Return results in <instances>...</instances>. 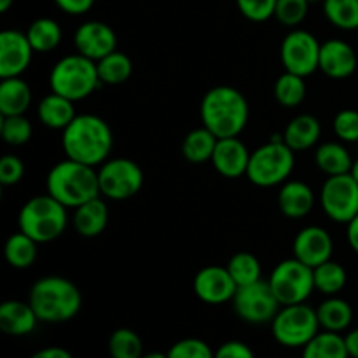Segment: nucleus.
Here are the masks:
<instances>
[{
  "label": "nucleus",
  "mask_w": 358,
  "mask_h": 358,
  "mask_svg": "<svg viewBox=\"0 0 358 358\" xmlns=\"http://www.w3.org/2000/svg\"><path fill=\"white\" fill-rule=\"evenodd\" d=\"M62 143L69 159L96 166L110 154L114 136L110 126L103 119L84 114L76 115V119L63 129Z\"/></svg>",
  "instance_id": "obj_1"
},
{
  "label": "nucleus",
  "mask_w": 358,
  "mask_h": 358,
  "mask_svg": "<svg viewBox=\"0 0 358 358\" xmlns=\"http://www.w3.org/2000/svg\"><path fill=\"white\" fill-rule=\"evenodd\" d=\"M201 121L217 138L238 136L248 121V103L231 86H217L203 96Z\"/></svg>",
  "instance_id": "obj_2"
},
{
  "label": "nucleus",
  "mask_w": 358,
  "mask_h": 358,
  "mask_svg": "<svg viewBox=\"0 0 358 358\" xmlns=\"http://www.w3.org/2000/svg\"><path fill=\"white\" fill-rule=\"evenodd\" d=\"M41 322L59 324L76 317L83 304L79 289L63 276H45L30 290V301Z\"/></svg>",
  "instance_id": "obj_3"
},
{
  "label": "nucleus",
  "mask_w": 358,
  "mask_h": 358,
  "mask_svg": "<svg viewBox=\"0 0 358 358\" xmlns=\"http://www.w3.org/2000/svg\"><path fill=\"white\" fill-rule=\"evenodd\" d=\"M48 194L58 199L62 205L77 206L98 198L100 180L94 166L66 159L56 164L48 175Z\"/></svg>",
  "instance_id": "obj_4"
},
{
  "label": "nucleus",
  "mask_w": 358,
  "mask_h": 358,
  "mask_svg": "<svg viewBox=\"0 0 358 358\" xmlns=\"http://www.w3.org/2000/svg\"><path fill=\"white\" fill-rule=\"evenodd\" d=\"M20 231L37 243H49L66 227V206L51 194L35 196L20 212Z\"/></svg>",
  "instance_id": "obj_5"
},
{
  "label": "nucleus",
  "mask_w": 358,
  "mask_h": 358,
  "mask_svg": "<svg viewBox=\"0 0 358 358\" xmlns=\"http://www.w3.org/2000/svg\"><path fill=\"white\" fill-rule=\"evenodd\" d=\"M98 77L96 63L83 55H70L59 59L51 70L49 84L52 93L62 94L69 100L77 101L90 96L96 90Z\"/></svg>",
  "instance_id": "obj_6"
},
{
  "label": "nucleus",
  "mask_w": 358,
  "mask_h": 358,
  "mask_svg": "<svg viewBox=\"0 0 358 358\" xmlns=\"http://www.w3.org/2000/svg\"><path fill=\"white\" fill-rule=\"evenodd\" d=\"M294 170V150L283 140L273 138L250 154L247 177L259 187H273L290 177Z\"/></svg>",
  "instance_id": "obj_7"
},
{
  "label": "nucleus",
  "mask_w": 358,
  "mask_h": 358,
  "mask_svg": "<svg viewBox=\"0 0 358 358\" xmlns=\"http://www.w3.org/2000/svg\"><path fill=\"white\" fill-rule=\"evenodd\" d=\"M318 327L317 311L304 303L283 306L271 325L275 339L287 348H304L318 334Z\"/></svg>",
  "instance_id": "obj_8"
},
{
  "label": "nucleus",
  "mask_w": 358,
  "mask_h": 358,
  "mask_svg": "<svg viewBox=\"0 0 358 358\" xmlns=\"http://www.w3.org/2000/svg\"><path fill=\"white\" fill-rule=\"evenodd\" d=\"M269 285L282 306L301 304L315 289L313 268L294 259L280 262L269 276Z\"/></svg>",
  "instance_id": "obj_9"
},
{
  "label": "nucleus",
  "mask_w": 358,
  "mask_h": 358,
  "mask_svg": "<svg viewBox=\"0 0 358 358\" xmlns=\"http://www.w3.org/2000/svg\"><path fill=\"white\" fill-rule=\"evenodd\" d=\"M100 192L108 199L122 201L133 198L143 185V171L131 159H110L98 171Z\"/></svg>",
  "instance_id": "obj_10"
},
{
  "label": "nucleus",
  "mask_w": 358,
  "mask_h": 358,
  "mask_svg": "<svg viewBox=\"0 0 358 358\" xmlns=\"http://www.w3.org/2000/svg\"><path fill=\"white\" fill-rule=\"evenodd\" d=\"M234 311L238 317L243 318L248 324H264L273 322L276 313L280 311V301L276 299L275 292L271 290L269 282L250 283V285L238 287L233 297Z\"/></svg>",
  "instance_id": "obj_11"
},
{
  "label": "nucleus",
  "mask_w": 358,
  "mask_h": 358,
  "mask_svg": "<svg viewBox=\"0 0 358 358\" xmlns=\"http://www.w3.org/2000/svg\"><path fill=\"white\" fill-rule=\"evenodd\" d=\"M320 199L329 219L348 224L358 215V182L352 173L329 177L322 187Z\"/></svg>",
  "instance_id": "obj_12"
},
{
  "label": "nucleus",
  "mask_w": 358,
  "mask_h": 358,
  "mask_svg": "<svg viewBox=\"0 0 358 358\" xmlns=\"http://www.w3.org/2000/svg\"><path fill=\"white\" fill-rule=\"evenodd\" d=\"M320 48L317 37L306 30H294L283 38L280 56L285 72L296 76H311L320 63Z\"/></svg>",
  "instance_id": "obj_13"
},
{
  "label": "nucleus",
  "mask_w": 358,
  "mask_h": 358,
  "mask_svg": "<svg viewBox=\"0 0 358 358\" xmlns=\"http://www.w3.org/2000/svg\"><path fill=\"white\" fill-rule=\"evenodd\" d=\"M31 48L27 34L16 30H3L0 34V77H20L30 66Z\"/></svg>",
  "instance_id": "obj_14"
},
{
  "label": "nucleus",
  "mask_w": 358,
  "mask_h": 358,
  "mask_svg": "<svg viewBox=\"0 0 358 358\" xmlns=\"http://www.w3.org/2000/svg\"><path fill=\"white\" fill-rule=\"evenodd\" d=\"M238 285L233 276L222 266H208L203 268L194 278V292L203 303L222 304L233 301Z\"/></svg>",
  "instance_id": "obj_15"
},
{
  "label": "nucleus",
  "mask_w": 358,
  "mask_h": 358,
  "mask_svg": "<svg viewBox=\"0 0 358 358\" xmlns=\"http://www.w3.org/2000/svg\"><path fill=\"white\" fill-rule=\"evenodd\" d=\"M73 42H76L77 52L93 62H100L101 58L114 52L117 45L115 31L101 21H87L80 24L77 28Z\"/></svg>",
  "instance_id": "obj_16"
},
{
  "label": "nucleus",
  "mask_w": 358,
  "mask_h": 358,
  "mask_svg": "<svg viewBox=\"0 0 358 358\" xmlns=\"http://www.w3.org/2000/svg\"><path fill=\"white\" fill-rule=\"evenodd\" d=\"M332 238L318 226L304 227L294 240V257L310 268L324 264L332 257Z\"/></svg>",
  "instance_id": "obj_17"
},
{
  "label": "nucleus",
  "mask_w": 358,
  "mask_h": 358,
  "mask_svg": "<svg viewBox=\"0 0 358 358\" xmlns=\"http://www.w3.org/2000/svg\"><path fill=\"white\" fill-rule=\"evenodd\" d=\"M212 163L220 175L227 178H238L247 175L250 152L238 136L231 138H219L215 150H213Z\"/></svg>",
  "instance_id": "obj_18"
},
{
  "label": "nucleus",
  "mask_w": 358,
  "mask_h": 358,
  "mask_svg": "<svg viewBox=\"0 0 358 358\" xmlns=\"http://www.w3.org/2000/svg\"><path fill=\"white\" fill-rule=\"evenodd\" d=\"M357 52L345 41L332 38L322 44L318 69L332 79H346L357 70Z\"/></svg>",
  "instance_id": "obj_19"
},
{
  "label": "nucleus",
  "mask_w": 358,
  "mask_h": 358,
  "mask_svg": "<svg viewBox=\"0 0 358 358\" xmlns=\"http://www.w3.org/2000/svg\"><path fill=\"white\" fill-rule=\"evenodd\" d=\"M38 318L30 303L6 301L0 304V329L9 336H27L37 325Z\"/></svg>",
  "instance_id": "obj_20"
},
{
  "label": "nucleus",
  "mask_w": 358,
  "mask_h": 358,
  "mask_svg": "<svg viewBox=\"0 0 358 358\" xmlns=\"http://www.w3.org/2000/svg\"><path fill=\"white\" fill-rule=\"evenodd\" d=\"M313 205L315 194L310 185L299 180H290L283 184L278 194V206L283 215L290 219H301L313 210Z\"/></svg>",
  "instance_id": "obj_21"
},
{
  "label": "nucleus",
  "mask_w": 358,
  "mask_h": 358,
  "mask_svg": "<svg viewBox=\"0 0 358 358\" xmlns=\"http://www.w3.org/2000/svg\"><path fill=\"white\" fill-rule=\"evenodd\" d=\"M108 222V208L100 198H94L77 206L73 213V227L84 238H94L101 234Z\"/></svg>",
  "instance_id": "obj_22"
},
{
  "label": "nucleus",
  "mask_w": 358,
  "mask_h": 358,
  "mask_svg": "<svg viewBox=\"0 0 358 358\" xmlns=\"http://www.w3.org/2000/svg\"><path fill=\"white\" fill-rule=\"evenodd\" d=\"M320 122L315 115L301 114L294 117L287 124L283 133V142L296 152V150H306L313 147L320 138Z\"/></svg>",
  "instance_id": "obj_23"
},
{
  "label": "nucleus",
  "mask_w": 358,
  "mask_h": 358,
  "mask_svg": "<svg viewBox=\"0 0 358 358\" xmlns=\"http://www.w3.org/2000/svg\"><path fill=\"white\" fill-rule=\"evenodd\" d=\"M31 101V90L20 77L2 79L0 84V114L23 115Z\"/></svg>",
  "instance_id": "obj_24"
},
{
  "label": "nucleus",
  "mask_w": 358,
  "mask_h": 358,
  "mask_svg": "<svg viewBox=\"0 0 358 358\" xmlns=\"http://www.w3.org/2000/svg\"><path fill=\"white\" fill-rule=\"evenodd\" d=\"M37 114L42 124L52 129H65L76 119L73 101L56 93H51L45 98H42V101L38 103Z\"/></svg>",
  "instance_id": "obj_25"
},
{
  "label": "nucleus",
  "mask_w": 358,
  "mask_h": 358,
  "mask_svg": "<svg viewBox=\"0 0 358 358\" xmlns=\"http://www.w3.org/2000/svg\"><path fill=\"white\" fill-rule=\"evenodd\" d=\"M315 163L329 177L350 173L353 166V159L346 147L336 142H327L318 147L317 154H315Z\"/></svg>",
  "instance_id": "obj_26"
},
{
  "label": "nucleus",
  "mask_w": 358,
  "mask_h": 358,
  "mask_svg": "<svg viewBox=\"0 0 358 358\" xmlns=\"http://www.w3.org/2000/svg\"><path fill=\"white\" fill-rule=\"evenodd\" d=\"M320 327L331 332H341L350 327L353 320V310L350 303L339 297H331L322 303L317 310Z\"/></svg>",
  "instance_id": "obj_27"
},
{
  "label": "nucleus",
  "mask_w": 358,
  "mask_h": 358,
  "mask_svg": "<svg viewBox=\"0 0 358 358\" xmlns=\"http://www.w3.org/2000/svg\"><path fill=\"white\" fill-rule=\"evenodd\" d=\"M217 138L210 129L205 126L198 129H192L182 142V154L191 163H205V161H212L213 150H215Z\"/></svg>",
  "instance_id": "obj_28"
},
{
  "label": "nucleus",
  "mask_w": 358,
  "mask_h": 358,
  "mask_svg": "<svg viewBox=\"0 0 358 358\" xmlns=\"http://www.w3.org/2000/svg\"><path fill=\"white\" fill-rule=\"evenodd\" d=\"M301 358H350L345 338L338 332H318L303 350Z\"/></svg>",
  "instance_id": "obj_29"
},
{
  "label": "nucleus",
  "mask_w": 358,
  "mask_h": 358,
  "mask_svg": "<svg viewBox=\"0 0 358 358\" xmlns=\"http://www.w3.org/2000/svg\"><path fill=\"white\" fill-rule=\"evenodd\" d=\"M3 252H6L7 262L13 268H30L37 257V241L20 231V233H14L7 238Z\"/></svg>",
  "instance_id": "obj_30"
},
{
  "label": "nucleus",
  "mask_w": 358,
  "mask_h": 358,
  "mask_svg": "<svg viewBox=\"0 0 358 358\" xmlns=\"http://www.w3.org/2000/svg\"><path fill=\"white\" fill-rule=\"evenodd\" d=\"M98 77L100 83L110 84V86H117V84L126 83L133 72L131 59L124 55V52H110L105 58H101L96 63Z\"/></svg>",
  "instance_id": "obj_31"
},
{
  "label": "nucleus",
  "mask_w": 358,
  "mask_h": 358,
  "mask_svg": "<svg viewBox=\"0 0 358 358\" xmlns=\"http://www.w3.org/2000/svg\"><path fill=\"white\" fill-rule=\"evenodd\" d=\"M27 37L34 51L48 52L52 51L62 42V28H59V24L55 20L41 17V20H35L30 24Z\"/></svg>",
  "instance_id": "obj_32"
},
{
  "label": "nucleus",
  "mask_w": 358,
  "mask_h": 358,
  "mask_svg": "<svg viewBox=\"0 0 358 358\" xmlns=\"http://www.w3.org/2000/svg\"><path fill=\"white\" fill-rule=\"evenodd\" d=\"M313 278L315 289L320 290L322 294H327V296H336L345 289L348 276H346V269L339 262L331 259V261L313 268Z\"/></svg>",
  "instance_id": "obj_33"
},
{
  "label": "nucleus",
  "mask_w": 358,
  "mask_h": 358,
  "mask_svg": "<svg viewBox=\"0 0 358 358\" xmlns=\"http://www.w3.org/2000/svg\"><path fill=\"white\" fill-rule=\"evenodd\" d=\"M324 13L334 27L358 30V0H324Z\"/></svg>",
  "instance_id": "obj_34"
},
{
  "label": "nucleus",
  "mask_w": 358,
  "mask_h": 358,
  "mask_svg": "<svg viewBox=\"0 0 358 358\" xmlns=\"http://www.w3.org/2000/svg\"><path fill=\"white\" fill-rule=\"evenodd\" d=\"M108 353L112 358H142L143 343L131 329H117L108 339Z\"/></svg>",
  "instance_id": "obj_35"
},
{
  "label": "nucleus",
  "mask_w": 358,
  "mask_h": 358,
  "mask_svg": "<svg viewBox=\"0 0 358 358\" xmlns=\"http://www.w3.org/2000/svg\"><path fill=\"white\" fill-rule=\"evenodd\" d=\"M226 268L238 287L250 285V283L261 280V262L248 252H240V254L233 255Z\"/></svg>",
  "instance_id": "obj_36"
},
{
  "label": "nucleus",
  "mask_w": 358,
  "mask_h": 358,
  "mask_svg": "<svg viewBox=\"0 0 358 358\" xmlns=\"http://www.w3.org/2000/svg\"><path fill=\"white\" fill-rule=\"evenodd\" d=\"M275 98L283 107H297L306 98V83L304 77L285 72L276 79Z\"/></svg>",
  "instance_id": "obj_37"
},
{
  "label": "nucleus",
  "mask_w": 358,
  "mask_h": 358,
  "mask_svg": "<svg viewBox=\"0 0 358 358\" xmlns=\"http://www.w3.org/2000/svg\"><path fill=\"white\" fill-rule=\"evenodd\" d=\"M0 133L9 145H23L31 138V124L23 115H2Z\"/></svg>",
  "instance_id": "obj_38"
},
{
  "label": "nucleus",
  "mask_w": 358,
  "mask_h": 358,
  "mask_svg": "<svg viewBox=\"0 0 358 358\" xmlns=\"http://www.w3.org/2000/svg\"><path fill=\"white\" fill-rule=\"evenodd\" d=\"M308 0H276L275 17L285 27H296L308 14Z\"/></svg>",
  "instance_id": "obj_39"
},
{
  "label": "nucleus",
  "mask_w": 358,
  "mask_h": 358,
  "mask_svg": "<svg viewBox=\"0 0 358 358\" xmlns=\"http://www.w3.org/2000/svg\"><path fill=\"white\" fill-rule=\"evenodd\" d=\"M215 352H212L208 345L201 339L187 338L175 343L168 352V358H213Z\"/></svg>",
  "instance_id": "obj_40"
},
{
  "label": "nucleus",
  "mask_w": 358,
  "mask_h": 358,
  "mask_svg": "<svg viewBox=\"0 0 358 358\" xmlns=\"http://www.w3.org/2000/svg\"><path fill=\"white\" fill-rule=\"evenodd\" d=\"M334 131L343 142H358V110L345 108L334 117Z\"/></svg>",
  "instance_id": "obj_41"
},
{
  "label": "nucleus",
  "mask_w": 358,
  "mask_h": 358,
  "mask_svg": "<svg viewBox=\"0 0 358 358\" xmlns=\"http://www.w3.org/2000/svg\"><path fill=\"white\" fill-rule=\"evenodd\" d=\"M236 3L241 14L250 21L261 23L275 16L276 0H236Z\"/></svg>",
  "instance_id": "obj_42"
},
{
  "label": "nucleus",
  "mask_w": 358,
  "mask_h": 358,
  "mask_svg": "<svg viewBox=\"0 0 358 358\" xmlns=\"http://www.w3.org/2000/svg\"><path fill=\"white\" fill-rule=\"evenodd\" d=\"M24 166L23 161L16 156H3L0 159V184L14 185L23 178Z\"/></svg>",
  "instance_id": "obj_43"
},
{
  "label": "nucleus",
  "mask_w": 358,
  "mask_h": 358,
  "mask_svg": "<svg viewBox=\"0 0 358 358\" xmlns=\"http://www.w3.org/2000/svg\"><path fill=\"white\" fill-rule=\"evenodd\" d=\"M213 358H255L250 346L240 341H227L215 352Z\"/></svg>",
  "instance_id": "obj_44"
},
{
  "label": "nucleus",
  "mask_w": 358,
  "mask_h": 358,
  "mask_svg": "<svg viewBox=\"0 0 358 358\" xmlns=\"http://www.w3.org/2000/svg\"><path fill=\"white\" fill-rule=\"evenodd\" d=\"M55 2H56V6L63 10V13L76 14V16H79V14L87 13V10L93 7L94 0H55Z\"/></svg>",
  "instance_id": "obj_45"
},
{
  "label": "nucleus",
  "mask_w": 358,
  "mask_h": 358,
  "mask_svg": "<svg viewBox=\"0 0 358 358\" xmlns=\"http://www.w3.org/2000/svg\"><path fill=\"white\" fill-rule=\"evenodd\" d=\"M30 358H73V357L69 350L59 348V346H49V348L38 350V352L34 353Z\"/></svg>",
  "instance_id": "obj_46"
},
{
  "label": "nucleus",
  "mask_w": 358,
  "mask_h": 358,
  "mask_svg": "<svg viewBox=\"0 0 358 358\" xmlns=\"http://www.w3.org/2000/svg\"><path fill=\"white\" fill-rule=\"evenodd\" d=\"M348 243L358 254V215L348 222Z\"/></svg>",
  "instance_id": "obj_47"
},
{
  "label": "nucleus",
  "mask_w": 358,
  "mask_h": 358,
  "mask_svg": "<svg viewBox=\"0 0 358 358\" xmlns=\"http://www.w3.org/2000/svg\"><path fill=\"white\" fill-rule=\"evenodd\" d=\"M346 343V350H348L350 358H358V329L350 332L348 336L345 338Z\"/></svg>",
  "instance_id": "obj_48"
},
{
  "label": "nucleus",
  "mask_w": 358,
  "mask_h": 358,
  "mask_svg": "<svg viewBox=\"0 0 358 358\" xmlns=\"http://www.w3.org/2000/svg\"><path fill=\"white\" fill-rule=\"evenodd\" d=\"M14 0H0V13H7L9 7L13 6Z\"/></svg>",
  "instance_id": "obj_49"
},
{
  "label": "nucleus",
  "mask_w": 358,
  "mask_h": 358,
  "mask_svg": "<svg viewBox=\"0 0 358 358\" xmlns=\"http://www.w3.org/2000/svg\"><path fill=\"white\" fill-rule=\"evenodd\" d=\"M350 173H352V177L358 182V157L353 161V166H352V171H350Z\"/></svg>",
  "instance_id": "obj_50"
},
{
  "label": "nucleus",
  "mask_w": 358,
  "mask_h": 358,
  "mask_svg": "<svg viewBox=\"0 0 358 358\" xmlns=\"http://www.w3.org/2000/svg\"><path fill=\"white\" fill-rule=\"evenodd\" d=\"M142 358H168V355H164V353L156 352V353H147V355H143Z\"/></svg>",
  "instance_id": "obj_51"
},
{
  "label": "nucleus",
  "mask_w": 358,
  "mask_h": 358,
  "mask_svg": "<svg viewBox=\"0 0 358 358\" xmlns=\"http://www.w3.org/2000/svg\"><path fill=\"white\" fill-rule=\"evenodd\" d=\"M308 2H310V3H313V2H318V0H308Z\"/></svg>",
  "instance_id": "obj_52"
},
{
  "label": "nucleus",
  "mask_w": 358,
  "mask_h": 358,
  "mask_svg": "<svg viewBox=\"0 0 358 358\" xmlns=\"http://www.w3.org/2000/svg\"><path fill=\"white\" fill-rule=\"evenodd\" d=\"M357 34H358V30H357Z\"/></svg>",
  "instance_id": "obj_53"
}]
</instances>
